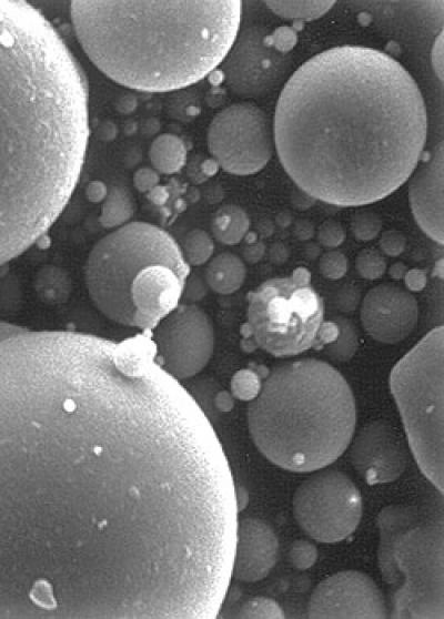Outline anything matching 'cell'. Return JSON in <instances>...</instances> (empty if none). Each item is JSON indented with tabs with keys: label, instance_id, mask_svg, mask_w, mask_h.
<instances>
[{
	"label": "cell",
	"instance_id": "9c48e42d",
	"mask_svg": "<svg viewBox=\"0 0 444 619\" xmlns=\"http://www.w3.org/2000/svg\"><path fill=\"white\" fill-rule=\"evenodd\" d=\"M247 321L241 328L244 348L261 349L277 358L319 349L325 302L312 287L308 269L262 282L247 296Z\"/></svg>",
	"mask_w": 444,
	"mask_h": 619
},
{
	"label": "cell",
	"instance_id": "8992f818",
	"mask_svg": "<svg viewBox=\"0 0 444 619\" xmlns=\"http://www.w3.org/2000/svg\"><path fill=\"white\" fill-rule=\"evenodd\" d=\"M190 266L178 243L147 222L109 233L90 252L87 288L96 307L123 326L154 330L179 306Z\"/></svg>",
	"mask_w": 444,
	"mask_h": 619
},
{
	"label": "cell",
	"instance_id": "ac0fdd59",
	"mask_svg": "<svg viewBox=\"0 0 444 619\" xmlns=\"http://www.w3.org/2000/svg\"><path fill=\"white\" fill-rule=\"evenodd\" d=\"M279 557V542L274 530L257 519L238 523L232 577L246 583L264 580Z\"/></svg>",
	"mask_w": 444,
	"mask_h": 619
},
{
	"label": "cell",
	"instance_id": "5bb4252c",
	"mask_svg": "<svg viewBox=\"0 0 444 619\" xmlns=\"http://www.w3.org/2000/svg\"><path fill=\"white\" fill-rule=\"evenodd\" d=\"M308 617L317 619H385L388 608L379 587L356 571L340 572L322 581L311 594Z\"/></svg>",
	"mask_w": 444,
	"mask_h": 619
},
{
	"label": "cell",
	"instance_id": "6da1fadb",
	"mask_svg": "<svg viewBox=\"0 0 444 619\" xmlns=\"http://www.w3.org/2000/svg\"><path fill=\"white\" fill-rule=\"evenodd\" d=\"M238 510L154 342L0 339V618H216Z\"/></svg>",
	"mask_w": 444,
	"mask_h": 619
},
{
	"label": "cell",
	"instance_id": "44dd1931",
	"mask_svg": "<svg viewBox=\"0 0 444 619\" xmlns=\"http://www.w3.org/2000/svg\"><path fill=\"white\" fill-rule=\"evenodd\" d=\"M250 229L247 212L235 205L219 208L211 220V232L222 245L235 246L246 238Z\"/></svg>",
	"mask_w": 444,
	"mask_h": 619
},
{
	"label": "cell",
	"instance_id": "8fae6325",
	"mask_svg": "<svg viewBox=\"0 0 444 619\" xmlns=\"http://www.w3.org/2000/svg\"><path fill=\"white\" fill-rule=\"evenodd\" d=\"M301 529L321 543L347 539L361 521L362 499L346 474L320 472L302 483L292 500Z\"/></svg>",
	"mask_w": 444,
	"mask_h": 619
},
{
	"label": "cell",
	"instance_id": "8d00e7d4",
	"mask_svg": "<svg viewBox=\"0 0 444 619\" xmlns=\"http://www.w3.org/2000/svg\"><path fill=\"white\" fill-rule=\"evenodd\" d=\"M403 280H405L406 289L411 293H417L425 290L428 284V276L426 271L420 269L408 270Z\"/></svg>",
	"mask_w": 444,
	"mask_h": 619
},
{
	"label": "cell",
	"instance_id": "7402d4cb",
	"mask_svg": "<svg viewBox=\"0 0 444 619\" xmlns=\"http://www.w3.org/2000/svg\"><path fill=\"white\" fill-rule=\"evenodd\" d=\"M135 213V200L130 192L120 186L111 188L102 204L99 222L106 229H115L127 225Z\"/></svg>",
	"mask_w": 444,
	"mask_h": 619
},
{
	"label": "cell",
	"instance_id": "74e56055",
	"mask_svg": "<svg viewBox=\"0 0 444 619\" xmlns=\"http://www.w3.org/2000/svg\"><path fill=\"white\" fill-rule=\"evenodd\" d=\"M109 189L106 186L105 182L100 180H94L89 182L86 187V197L89 202L92 204H103L105 199L108 196Z\"/></svg>",
	"mask_w": 444,
	"mask_h": 619
},
{
	"label": "cell",
	"instance_id": "ffe728a7",
	"mask_svg": "<svg viewBox=\"0 0 444 619\" xmlns=\"http://www.w3.org/2000/svg\"><path fill=\"white\" fill-rule=\"evenodd\" d=\"M149 159L158 174H177L186 165L187 148L185 142L175 135H160L150 146Z\"/></svg>",
	"mask_w": 444,
	"mask_h": 619
},
{
	"label": "cell",
	"instance_id": "f35d334b",
	"mask_svg": "<svg viewBox=\"0 0 444 619\" xmlns=\"http://www.w3.org/2000/svg\"><path fill=\"white\" fill-rule=\"evenodd\" d=\"M295 235L299 240H309L316 235V229L308 220H299L295 225Z\"/></svg>",
	"mask_w": 444,
	"mask_h": 619
},
{
	"label": "cell",
	"instance_id": "f546056e",
	"mask_svg": "<svg viewBox=\"0 0 444 619\" xmlns=\"http://www.w3.org/2000/svg\"><path fill=\"white\" fill-rule=\"evenodd\" d=\"M318 267L322 277L331 281H337L347 275L350 263L345 253L338 250H330L321 256Z\"/></svg>",
	"mask_w": 444,
	"mask_h": 619
},
{
	"label": "cell",
	"instance_id": "d590c367",
	"mask_svg": "<svg viewBox=\"0 0 444 619\" xmlns=\"http://www.w3.org/2000/svg\"><path fill=\"white\" fill-rule=\"evenodd\" d=\"M431 64L438 79L443 83L444 74V40L443 32L436 38L431 49Z\"/></svg>",
	"mask_w": 444,
	"mask_h": 619
},
{
	"label": "cell",
	"instance_id": "f1b7e54d",
	"mask_svg": "<svg viewBox=\"0 0 444 619\" xmlns=\"http://www.w3.org/2000/svg\"><path fill=\"white\" fill-rule=\"evenodd\" d=\"M356 266L359 275L371 281L380 279L388 270L385 257L376 249L362 250L357 257Z\"/></svg>",
	"mask_w": 444,
	"mask_h": 619
},
{
	"label": "cell",
	"instance_id": "e0dca14e",
	"mask_svg": "<svg viewBox=\"0 0 444 619\" xmlns=\"http://www.w3.org/2000/svg\"><path fill=\"white\" fill-rule=\"evenodd\" d=\"M444 148L440 142L425 164L417 167L409 184L410 206L418 226L433 241L443 245Z\"/></svg>",
	"mask_w": 444,
	"mask_h": 619
},
{
	"label": "cell",
	"instance_id": "83f0119b",
	"mask_svg": "<svg viewBox=\"0 0 444 619\" xmlns=\"http://www.w3.org/2000/svg\"><path fill=\"white\" fill-rule=\"evenodd\" d=\"M383 223L376 212L361 211L352 216L351 231L357 240L369 242L380 236Z\"/></svg>",
	"mask_w": 444,
	"mask_h": 619
},
{
	"label": "cell",
	"instance_id": "4316f807",
	"mask_svg": "<svg viewBox=\"0 0 444 619\" xmlns=\"http://www.w3.org/2000/svg\"><path fill=\"white\" fill-rule=\"evenodd\" d=\"M232 397L245 402L254 401L261 392L262 381L260 375L252 370L238 371L231 383Z\"/></svg>",
	"mask_w": 444,
	"mask_h": 619
},
{
	"label": "cell",
	"instance_id": "484cf974",
	"mask_svg": "<svg viewBox=\"0 0 444 619\" xmlns=\"http://www.w3.org/2000/svg\"><path fill=\"white\" fill-rule=\"evenodd\" d=\"M229 617L240 619H281L285 618V615L276 601L267 597H255L239 605Z\"/></svg>",
	"mask_w": 444,
	"mask_h": 619
},
{
	"label": "cell",
	"instance_id": "ab89813d",
	"mask_svg": "<svg viewBox=\"0 0 444 619\" xmlns=\"http://www.w3.org/2000/svg\"><path fill=\"white\" fill-rule=\"evenodd\" d=\"M265 252L266 248L264 243L256 242L255 245H252L245 250L244 255L248 262L255 263L265 256Z\"/></svg>",
	"mask_w": 444,
	"mask_h": 619
},
{
	"label": "cell",
	"instance_id": "1f68e13d",
	"mask_svg": "<svg viewBox=\"0 0 444 619\" xmlns=\"http://www.w3.org/2000/svg\"><path fill=\"white\" fill-rule=\"evenodd\" d=\"M316 237L322 247L335 249L346 240V231L336 220H326L316 230Z\"/></svg>",
	"mask_w": 444,
	"mask_h": 619
},
{
	"label": "cell",
	"instance_id": "5b68a950",
	"mask_svg": "<svg viewBox=\"0 0 444 619\" xmlns=\"http://www.w3.org/2000/svg\"><path fill=\"white\" fill-rule=\"evenodd\" d=\"M258 450L291 472H312L335 462L357 424L355 397L332 365L304 359L279 365L262 382L247 411Z\"/></svg>",
	"mask_w": 444,
	"mask_h": 619
},
{
	"label": "cell",
	"instance_id": "4dcf8cb0",
	"mask_svg": "<svg viewBox=\"0 0 444 619\" xmlns=\"http://www.w3.org/2000/svg\"><path fill=\"white\" fill-rule=\"evenodd\" d=\"M317 558V547L308 541L299 540L290 546L289 560L298 570H308L315 565Z\"/></svg>",
	"mask_w": 444,
	"mask_h": 619
},
{
	"label": "cell",
	"instance_id": "d6a6232c",
	"mask_svg": "<svg viewBox=\"0 0 444 619\" xmlns=\"http://www.w3.org/2000/svg\"><path fill=\"white\" fill-rule=\"evenodd\" d=\"M380 249L388 257H399L407 248V238L397 230L383 232L379 239Z\"/></svg>",
	"mask_w": 444,
	"mask_h": 619
},
{
	"label": "cell",
	"instance_id": "7a4b0ae2",
	"mask_svg": "<svg viewBox=\"0 0 444 619\" xmlns=\"http://www.w3.org/2000/svg\"><path fill=\"white\" fill-rule=\"evenodd\" d=\"M272 126L292 181L338 207L370 205L405 185L429 128L409 71L360 46L331 48L301 65L281 91Z\"/></svg>",
	"mask_w": 444,
	"mask_h": 619
},
{
	"label": "cell",
	"instance_id": "d4e9b609",
	"mask_svg": "<svg viewBox=\"0 0 444 619\" xmlns=\"http://www.w3.org/2000/svg\"><path fill=\"white\" fill-rule=\"evenodd\" d=\"M181 251L189 266H204L214 256L215 242L205 230H191L184 239Z\"/></svg>",
	"mask_w": 444,
	"mask_h": 619
},
{
	"label": "cell",
	"instance_id": "cb8c5ba5",
	"mask_svg": "<svg viewBox=\"0 0 444 619\" xmlns=\"http://www.w3.org/2000/svg\"><path fill=\"white\" fill-rule=\"evenodd\" d=\"M338 324L339 334L335 342L324 348L328 357L337 362H348L355 357L360 341L359 333L349 319L345 317L333 318Z\"/></svg>",
	"mask_w": 444,
	"mask_h": 619
},
{
	"label": "cell",
	"instance_id": "7c38bea8",
	"mask_svg": "<svg viewBox=\"0 0 444 619\" xmlns=\"http://www.w3.org/2000/svg\"><path fill=\"white\" fill-rule=\"evenodd\" d=\"M221 66L232 94L258 99L274 93L284 83L292 56L275 45L268 29L252 26L238 33Z\"/></svg>",
	"mask_w": 444,
	"mask_h": 619
},
{
	"label": "cell",
	"instance_id": "b9f144b4",
	"mask_svg": "<svg viewBox=\"0 0 444 619\" xmlns=\"http://www.w3.org/2000/svg\"><path fill=\"white\" fill-rule=\"evenodd\" d=\"M407 271L408 268L406 267L405 263L396 262L393 263V265L390 267L389 275L392 279L402 280L403 278H405Z\"/></svg>",
	"mask_w": 444,
	"mask_h": 619
},
{
	"label": "cell",
	"instance_id": "836d02e7",
	"mask_svg": "<svg viewBox=\"0 0 444 619\" xmlns=\"http://www.w3.org/2000/svg\"><path fill=\"white\" fill-rule=\"evenodd\" d=\"M133 182L139 192L149 194L159 186L160 175L154 168L143 167L135 172Z\"/></svg>",
	"mask_w": 444,
	"mask_h": 619
},
{
	"label": "cell",
	"instance_id": "bcb514c9",
	"mask_svg": "<svg viewBox=\"0 0 444 619\" xmlns=\"http://www.w3.org/2000/svg\"><path fill=\"white\" fill-rule=\"evenodd\" d=\"M100 134L103 135L104 140L115 139L117 135V128L113 124L105 125L102 127V130H100Z\"/></svg>",
	"mask_w": 444,
	"mask_h": 619
},
{
	"label": "cell",
	"instance_id": "7bdbcfd3",
	"mask_svg": "<svg viewBox=\"0 0 444 619\" xmlns=\"http://www.w3.org/2000/svg\"><path fill=\"white\" fill-rule=\"evenodd\" d=\"M217 407L222 411H230L234 407V399L228 392H222L217 397Z\"/></svg>",
	"mask_w": 444,
	"mask_h": 619
},
{
	"label": "cell",
	"instance_id": "d6986e66",
	"mask_svg": "<svg viewBox=\"0 0 444 619\" xmlns=\"http://www.w3.org/2000/svg\"><path fill=\"white\" fill-rule=\"evenodd\" d=\"M246 277L245 262L231 252L220 253L211 258L206 270L208 287L222 296L237 292L244 286Z\"/></svg>",
	"mask_w": 444,
	"mask_h": 619
},
{
	"label": "cell",
	"instance_id": "30bf717a",
	"mask_svg": "<svg viewBox=\"0 0 444 619\" xmlns=\"http://www.w3.org/2000/svg\"><path fill=\"white\" fill-rule=\"evenodd\" d=\"M208 149L217 165L237 176L255 175L274 156L272 120L252 103H239L221 110L211 121Z\"/></svg>",
	"mask_w": 444,
	"mask_h": 619
},
{
	"label": "cell",
	"instance_id": "e575fe53",
	"mask_svg": "<svg viewBox=\"0 0 444 619\" xmlns=\"http://www.w3.org/2000/svg\"><path fill=\"white\" fill-rule=\"evenodd\" d=\"M361 303V293L352 286H346L340 289L337 296L338 307L343 312L355 311Z\"/></svg>",
	"mask_w": 444,
	"mask_h": 619
},
{
	"label": "cell",
	"instance_id": "277c9868",
	"mask_svg": "<svg viewBox=\"0 0 444 619\" xmlns=\"http://www.w3.org/2000/svg\"><path fill=\"white\" fill-rule=\"evenodd\" d=\"M80 46L115 83L146 93L186 88L213 74L240 30L242 3L77 0Z\"/></svg>",
	"mask_w": 444,
	"mask_h": 619
},
{
	"label": "cell",
	"instance_id": "f6af8a7d",
	"mask_svg": "<svg viewBox=\"0 0 444 619\" xmlns=\"http://www.w3.org/2000/svg\"><path fill=\"white\" fill-rule=\"evenodd\" d=\"M137 101L133 98V96H127L125 99L121 100V111L123 113H131L136 108Z\"/></svg>",
	"mask_w": 444,
	"mask_h": 619
},
{
	"label": "cell",
	"instance_id": "4fadbf2b",
	"mask_svg": "<svg viewBox=\"0 0 444 619\" xmlns=\"http://www.w3.org/2000/svg\"><path fill=\"white\" fill-rule=\"evenodd\" d=\"M215 342L213 321L195 304L178 306L155 333L158 360L178 381L193 378L207 367Z\"/></svg>",
	"mask_w": 444,
	"mask_h": 619
},
{
	"label": "cell",
	"instance_id": "ba28073f",
	"mask_svg": "<svg viewBox=\"0 0 444 619\" xmlns=\"http://www.w3.org/2000/svg\"><path fill=\"white\" fill-rule=\"evenodd\" d=\"M443 327L431 330L393 368L390 390L421 471L443 494Z\"/></svg>",
	"mask_w": 444,
	"mask_h": 619
},
{
	"label": "cell",
	"instance_id": "ee69618b",
	"mask_svg": "<svg viewBox=\"0 0 444 619\" xmlns=\"http://www.w3.org/2000/svg\"><path fill=\"white\" fill-rule=\"evenodd\" d=\"M150 192H153V194L158 195V197H150L151 200L155 202V204L163 205L168 199V194L165 188H161L158 186L157 188H155L153 191H150Z\"/></svg>",
	"mask_w": 444,
	"mask_h": 619
},
{
	"label": "cell",
	"instance_id": "52a82bcc",
	"mask_svg": "<svg viewBox=\"0 0 444 619\" xmlns=\"http://www.w3.org/2000/svg\"><path fill=\"white\" fill-rule=\"evenodd\" d=\"M379 566L395 588L391 618L444 619V527L412 507L389 506L378 517Z\"/></svg>",
	"mask_w": 444,
	"mask_h": 619
},
{
	"label": "cell",
	"instance_id": "603a6c76",
	"mask_svg": "<svg viewBox=\"0 0 444 619\" xmlns=\"http://www.w3.org/2000/svg\"><path fill=\"white\" fill-rule=\"evenodd\" d=\"M272 13L296 22H314L330 12L336 2H289V0H272L266 2Z\"/></svg>",
	"mask_w": 444,
	"mask_h": 619
},
{
	"label": "cell",
	"instance_id": "9a60e30c",
	"mask_svg": "<svg viewBox=\"0 0 444 619\" xmlns=\"http://www.w3.org/2000/svg\"><path fill=\"white\" fill-rule=\"evenodd\" d=\"M360 318L373 340L397 344L416 330L420 308L415 296L407 289L383 283L371 289L361 301Z\"/></svg>",
	"mask_w": 444,
	"mask_h": 619
},
{
	"label": "cell",
	"instance_id": "3957f363",
	"mask_svg": "<svg viewBox=\"0 0 444 619\" xmlns=\"http://www.w3.org/2000/svg\"><path fill=\"white\" fill-rule=\"evenodd\" d=\"M89 136L87 78L72 50L34 6L0 0V267L62 215Z\"/></svg>",
	"mask_w": 444,
	"mask_h": 619
},
{
	"label": "cell",
	"instance_id": "2e32d148",
	"mask_svg": "<svg viewBox=\"0 0 444 619\" xmlns=\"http://www.w3.org/2000/svg\"><path fill=\"white\" fill-rule=\"evenodd\" d=\"M351 461L369 484L390 483L406 470V443L396 426L387 421H373L352 442Z\"/></svg>",
	"mask_w": 444,
	"mask_h": 619
},
{
	"label": "cell",
	"instance_id": "60d3db41",
	"mask_svg": "<svg viewBox=\"0 0 444 619\" xmlns=\"http://www.w3.org/2000/svg\"><path fill=\"white\" fill-rule=\"evenodd\" d=\"M289 257V252L286 246L281 243H276L270 249V258L275 263L285 262Z\"/></svg>",
	"mask_w": 444,
	"mask_h": 619
}]
</instances>
